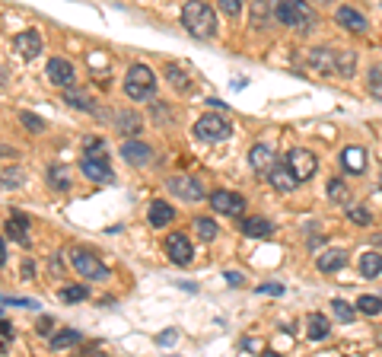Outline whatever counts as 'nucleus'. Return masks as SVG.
<instances>
[{
    "label": "nucleus",
    "instance_id": "obj_37",
    "mask_svg": "<svg viewBox=\"0 0 382 357\" xmlns=\"http://www.w3.org/2000/svg\"><path fill=\"white\" fill-rule=\"evenodd\" d=\"M331 310H335L337 319L344 322H353V316H357V306H351L347 300H331Z\"/></svg>",
    "mask_w": 382,
    "mask_h": 357
},
{
    "label": "nucleus",
    "instance_id": "obj_29",
    "mask_svg": "<svg viewBox=\"0 0 382 357\" xmlns=\"http://www.w3.org/2000/svg\"><path fill=\"white\" fill-rule=\"evenodd\" d=\"M80 338H83V335L77 332V328H64V332L51 335V348H54V351H61V348H74V344H80Z\"/></svg>",
    "mask_w": 382,
    "mask_h": 357
},
{
    "label": "nucleus",
    "instance_id": "obj_33",
    "mask_svg": "<svg viewBox=\"0 0 382 357\" xmlns=\"http://www.w3.org/2000/svg\"><path fill=\"white\" fill-rule=\"evenodd\" d=\"M353 68H357V54L337 51V77H353Z\"/></svg>",
    "mask_w": 382,
    "mask_h": 357
},
{
    "label": "nucleus",
    "instance_id": "obj_40",
    "mask_svg": "<svg viewBox=\"0 0 382 357\" xmlns=\"http://www.w3.org/2000/svg\"><path fill=\"white\" fill-rule=\"evenodd\" d=\"M19 122H23L29 131H42V128H45V122H42L38 115H32V112H19Z\"/></svg>",
    "mask_w": 382,
    "mask_h": 357
},
{
    "label": "nucleus",
    "instance_id": "obj_9",
    "mask_svg": "<svg viewBox=\"0 0 382 357\" xmlns=\"http://www.w3.org/2000/svg\"><path fill=\"white\" fill-rule=\"evenodd\" d=\"M210 207H214L217 214H223V217H242V211H246V198L236 195V191L217 189L214 195H210Z\"/></svg>",
    "mask_w": 382,
    "mask_h": 357
},
{
    "label": "nucleus",
    "instance_id": "obj_18",
    "mask_svg": "<svg viewBox=\"0 0 382 357\" xmlns=\"http://www.w3.org/2000/svg\"><path fill=\"white\" fill-rule=\"evenodd\" d=\"M268 182L274 185L278 191H293L296 185H300V179L293 175V169L287 166V163H278V166H274V169L268 173Z\"/></svg>",
    "mask_w": 382,
    "mask_h": 357
},
{
    "label": "nucleus",
    "instance_id": "obj_22",
    "mask_svg": "<svg viewBox=\"0 0 382 357\" xmlns=\"http://www.w3.org/2000/svg\"><path fill=\"white\" fill-rule=\"evenodd\" d=\"M239 230H242V236H255V239H264V236L274 233V227L264 217H242Z\"/></svg>",
    "mask_w": 382,
    "mask_h": 357
},
{
    "label": "nucleus",
    "instance_id": "obj_39",
    "mask_svg": "<svg viewBox=\"0 0 382 357\" xmlns=\"http://www.w3.org/2000/svg\"><path fill=\"white\" fill-rule=\"evenodd\" d=\"M0 306H29V310H38V300H29V296H0Z\"/></svg>",
    "mask_w": 382,
    "mask_h": 357
},
{
    "label": "nucleus",
    "instance_id": "obj_15",
    "mask_svg": "<svg viewBox=\"0 0 382 357\" xmlns=\"http://www.w3.org/2000/svg\"><path fill=\"white\" fill-rule=\"evenodd\" d=\"M121 160L131 163V166H147L153 160V150L143 141H125L121 144Z\"/></svg>",
    "mask_w": 382,
    "mask_h": 357
},
{
    "label": "nucleus",
    "instance_id": "obj_24",
    "mask_svg": "<svg viewBox=\"0 0 382 357\" xmlns=\"http://www.w3.org/2000/svg\"><path fill=\"white\" fill-rule=\"evenodd\" d=\"M166 80H169L175 90H182V93L195 90V80H191V77H185V70H182L179 64H166Z\"/></svg>",
    "mask_w": 382,
    "mask_h": 357
},
{
    "label": "nucleus",
    "instance_id": "obj_3",
    "mask_svg": "<svg viewBox=\"0 0 382 357\" xmlns=\"http://www.w3.org/2000/svg\"><path fill=\"white\" fill-rule=\"evenodd\" d=\"M274 16H278L284 26L296 29V32H309L315 26V13H312V7H309L306 0H278Z\"/></svg>",
    "mask_w": 382,
    "mask_h": 357
},
{
    "label": "nucleus",
    "instance_id": "obj_1",
    "mask_svg": "<svg viewBox=\"0 0 382 357\" xmlns=\"http://www.w3.org/2000/svg\"><path fill=\"white\" fill-rule=\"evenodd\" d=\"M182 26L195 38H214L217 35V13L204 0H188L182 7Z\"/></svg>",
    "mask_w": 382,
    "mask_h": 357
},
{
    "label": "nucleus",
    "instance_id": "obj_43",
    "mask_svg": "<svg viewBox=\"0 0 382 357\" xmlns=\"http://www.w3.org/2000/svg\"><path fill=\"white\" fill-rule=\"evenodd\" d=\"M258 294H271V296H278V294H284V287H280V284H262V287H258Z\"/></svg>",
    "mask_w": 382,
    "mask_h": 357
},
{
    "label": "nucleus",
    "instance_id": "obj_8",
    "mask_svg": "<svg viewBox=\"0 0 382 357\" xmlns=\"http://www.w3.org/2000/svg\"><path fill=\"white\" fill-rule=\"evenodd\" d=\"M163 249H166V255H169V262H173V265H179V268L191 265V259H195L191 239H188V236H182V233H169V236H166Z\"/></svg>",
    "mask_w": 382,
    "mask_h": 357
},
{
    "label": "nucleus",
    "instance_id": "obj_5",
    "mask_svg": "<svg viewBox=\"0 0 382 357\" xmlns=\"http://www.w3.org/2000/svg\"><path fill=\"white\" fill-rule=\"evenodd\" d=\"M195 134L201 137V141H210V144H217V141H226V137L232 134V125L226 122L223 115L207 112V115H201V118H198Z\"/></svg>",
    "mask_w": 382,
    "mask_h": 357
},
{
    "label": "nucleus",
    "instance_id": "obj_28",
    "mask_svg": "<svg viewBox=\"0 0 382 357\" xmlns=\"http://www.w3.org/2000/svg\"><path fill=\"white\" fill-rule=\"evenodd\" d=\"M195 233L201 236L204 243H214L217 233H220V227H217V221H210V217H195Z\"/></svg>",
    "mask_w": 382,
    "mask_h": 357
},
{
    "label": "nucleus",
    "instance_id": "obj_35",
    "mask_svg": "<svg viewBox=\"0 0 382 357\" xmlns=\"http://www.w3.org/2000/svg\"><path fill=\"white\" fill-rule=\"evenodd\" d=\"M90 296V290L80 287V284H74V287H61V303H80V300H86Z\"/></svg>",
    "mask_w": 382,
    "mask_h": 357
},
{
    "label": "nucleus",
    "instance_id": "obj_20",
    "mask_svg": "<svg viewBox=\"0 0 382 357\" xmlns=\"http://www.w3.org/2000/svg\"><path fill=\"white\" fill-rule=\"evenodd\" d=\"M173 217H175V207L169 201H150V214H147L150 227H166V223H173Z\"/></svg>",
    "mask_w": 382,
    "mask_h": 357
},
{
    "label": "nucleus",
    "instance_id": "obj_19",
    "mask_svg": "<svg viewBox=\"0 0 382 357\" xmlns=\"http://www.w3.org/2000/svg\"><path fill=\"white\" fill-rule=\"evenodd\" d=\"M347 265V252L344 249H325L319 252V271L331 274V271H341Z\"/></svg>",
    "mask_w": 382,
    "mask_h": 357
},
{
    "label": "nucleus",
    "instance_id": "obj_16",
    "mask_svg": "<svg viewBox=\"0 0 382 357\" xmlns=\"http://www.w3.org/2000/svg\"><path fill=\"white\" fill-rule=\"evenodd\" d=\"M7 236L13 239V243H19V246L32 243V239H29V217H26L23 211H13L7 217Z\"/></svg>",
    "mask_w": 382,
    "mask_h": 357
},
{
    "label": "nucleus",
    "instance_id": "obj_42",
    "mask_svg": "<svg viewBox=\"0 0 382 357\" xmlns=\"http://www.w3.org/2000/svg\"><path fill=\"white\" fill-rule=\"evenodd\" d=\"M19 175H23L19 169H7V173H3V179H0V185H7V189H10V185H13V189H16V185H23V179H19Z\"/></svg>",
    "mask_w": 382,
    "mask_h": 357
},
{
    "label": "nucleus",
    "instance_id": "obj_50",
    "mask_svg": "<svg viewBox=\"0 0 382 357\" xmlns=\"http://www.w3.org/2000/svg\"><path fill=\"white\" fill-rule=\"evenodd\" d=\"M3 262H7V246H3V239H0V268H3Z\"/></svg>",
    "mask_w": 382,
    "mask_h": 357
},
{
    "label": "nucleus",
    "instance_id": "obj_47",
    "mask_svg": "<svg viewBox=\"0 0 382 357\" xmlns=\"http://www.w3.org/2000/svg\"><path fill=\"white\" fill-rule=\"evenodd\" d=\"M32 274H35V265H32V262H23V281H32Z\"/></svg>",
    "mask_w": 382,
    "mask_h": 357
},
{
    "label": "nucleus",
    "instance_id": "obj_27",
    "mask_svg": "<svg viewBox=\"0 0 382 357\" xmlns=\"http://www.w3.org/2000/svg\"><path fill=\"white\" fill-rule=\"evenodd\" d=\"M64 99H67V106H74V109H80V112H96V102H93L86 93H77V90H64Z\"/></svg>",
    "mask_w": 382,
    "mask_h": 357
},
{
    "label": "nucleus",
    "instance_id": "obj_13",
    "mask_svg": "<svg viewBox=\"0 0 382 357\" xmlns=\"http://www.w3.org/2000/svg\"><path fill=\"white\" fill-rule=\"evenodd\" d=\"M48 80H51L54 86H61V90H67V86H74V64L64 61V58H51L45 68Z\"/></svg>",
    "mask_w": 382,
    "mask_h": 357
},
{
    "label": "nucleus",
    "instance_id": "obj_2",
    "mask_svg": "<svg viewBox=\"0 0 382 357\" xmlns=\"http://www.w3.org/2000/svg\"><path fill=\"white\" fill-rule=\"evenodd\" d=\"M80 169L83 175L90 179V182H112V166H109V150H105V144L99 141V137H93V141H86V153H83L80 160Z\"/></svg>",
    "mask_w": 382,
    "mask_h": 357
},
{
    "label": "nucleus",
    "instance_id": "obj_11",
    "mask_svg": "<svg viewBox=\"0 0 382 357\" xmlns=\"http://www.w3.org/2000/svg\"><path fill=\"white\" fill-rule=\"evenodd\" d=\"M309 68L325 77H337V51L335 48H312L309 51Z\"/></svg>",
    "mask_w": 382,
    "mask_h": 357
},
{
    "label": "nucleus",
    "instance_id": "obj_14",
    "mask_svg": "<svg viewBox=\"0 0 382 357\" xmlns=\"http://www.w3.org/2000/svg\"><path fill=\"white\" fill-rule=\"evenodd\" d=\"M13 48L19 51V58L32 61V58H38V54H42V35H38L35 29H26V32H19V35L13 38Z\"/></svg>",
    "mask_w": 382,
    "mask_h": 357
},
{
    "label": "nucleus",
    "instance_id": "obj_4",
    "mask_svg": "<svg viewBox=\"0 0 382 357\" xmlns=\"http://www.w3.org/2000/svg\"><path fill=\"white\" fill-rule=\"evenodd\" d=\"M125 93L131 99H137V102L153 99V93H157V74H153L147 64H134V68L125 74Z\"/></svg>",
    "mask_w": 382,
    "mask_h": 357
},
{
    "label": "nucleus",
    "instance_id": "obj_30",
    "mask_svg": "<svg viewBox=\"0 0 382 357\" xmlns=\"http://www.w3.org/2000/svg\"><path fill=\"white\" fill-rule=\"evenodd\" d=\"M48 185H51L54 191H67V189H70L67 169H61V166H48Z\"/></svg>",
    "mask_w": 382,
    "mask_h": 357
},
{
    "label": "nucleus",
    "instance_id": "obj_10",
    "mask_svg": "<svg viewBox=\"0 0 382 357\" xmlns=\"http://www.w3.org/2000/svg\"><path fill=\"white\" fill-rule=\"evenodd\" d=\"M169 191H173L175 198H182V201H201L204 198L201 182L191 179V175H173V179H169Z\"/></svg>",
    "mask_w": 382,
    "mask_h": 357
},
{
    "label": "nucleus",
    "instance_id": "obj_31",
    "mask_svg": "<svg viewBox=\"0 0 382 357\" xmlns=\"http://www.w3.org/2000/svg\"><path fill=\"white\" fill-rule=\"evenodd\" d=\"M367 90H369V96H373V99H379V102H382V61L376 64V68H369Z\"/></svg>",
    "mask_w": 382,
    "mask_h": 357
},
{
    "label": "nucleus",
    "instance_id": "obj_49",
    "mask_svg": "<svg viewBox=\"0 0 382 357\" xmlns=\"http://www.w3.org/2000/svg\"><path fill=\"white\" fill-rule=\"evenodd\" d=\"M51 274H54V278L61 274V255H51Z\"/></svg>",
    "mask_w": 382,
    "mask_h": 357
},
{
    "label": "nucleus",
    "instance_id": "obj_32",
    "mask_svg": "<svg viewBox=\"0 0 382 357\" xmlns=\"http://www.w3.org/2000/svg\"><path fill=\"white\" fill-rule=\"evenodd\" d=\"M264 16H271V3L268 0H255L252 3V26L255 29H264V23H268Z\"/></svg>",
    "mask_w": 382,
    "mask_h": 357
},
{
    "label": "nucleus",
    "instance_id": "obj_36",
    "mask_svg": "<svg viewBox=\"0 0 382 357\" xmlns=\"http://www.w3.org/2000/svg\"><path fill=\"white\" fill-rule=\"evenodd\" d=\"M357 312H363V316H376V312H382V300L379 296H360L357 300Z\"/></svg>",
    "mask_w": 382,
    "mask_h": 357
},
{
    "label": "nucleus",
    "instance_id": "obj_12",
    "mask_svg": "<svg viewBox=\"0 0 382 357\" xmlns=\"http://www.w3.org/2000/svg\"><path fill=\"white\" fill-rule=\"evenodd\" d=\"M248 163H252L255 173H262L264 179H268V173H271L274 166H278L280 160H278V153L271 150L268 144H255L252 150H248Z\"/></svg>",
    "mask_w": 382,
    "mask_h": 357
},
{
    "label": "nucleus",
    "instance_id": "obj_45",
    "mask_svg": "<svg viewBox=\"0 0 382 357\" xmlns=\"http://www.w3.org/2000/svg\"><path fill=\"white\" fill-rule=\"evenodd\" d=\"M226 284H230V287H239V284H242V274L226 271Z\"/></svg>",
    "mask_w": 382,
    "mask_h": 357
},
{
    "label": "nucleus",
    "instance_id": "obj_46",
    "mask_svg": "<svg viewBox=\"0 0 382 357\" xmlns=\"http://www.w3.org/2000/svg\"><path fill=\"white\" fill-rule=\"evenodd\" d=\"M51 326H54V322H51V319H48V316H45V319L38 322V335H51Z\"/></svg>",
    "mask_w": 382,
    "mask_h": 357
},
{
    "label": "nucleus",
    "instance_id": "obj_38",
    "mask_svg": "<svg viewBox=\"0 0 382 357\" xmlns=\"http://www.w3.org/2000/svg\"><path fill=\"white\" fill-rule=\"evenodd\" d=\"M347 217H351L353 223H360V227H369V223H373L369 211H367V207H360V205H351V207H347Z\"/></svg>",
    "mask_w": 382,
    "mask_h": 357
},
{
    "label": "nucleus",
    "instance_id": "obj_48",
    "mask_svg": "<svg viewBox=\"0 0 382 357\" xmlns=\"http://www.w3.org/2000/svg\"><path fill=\"white\" fill-rule=\"evenodd\" d=\"M0 335H3V338H13V326H10V322H0Z\"/></svg>",
    "mask_w": 382,
    "mask_h": 357
},
{
    "label": "nucleus",
    "instance_id": "obj_7",
    "mask_svg": "<svg viewBox=\"0 0 382 357\" xmlns=\"http://www.w3.org/2000/svg\"><path fill=\"white\" fill-rule=\"evenodd\" d=\"M287 166L293 169V175H296L300 182H309L315 175V169H319V157H315L312 150H306V147H293V150L287 153Z\"/></svg>",
    "mask_w": 382,
    "mask_h": 357
},
{
    "label": "nucleus",
    "instance_id": "obj_23",
    "mask_svg": "<svg viewBox=\"0 0 382 357\" xmlns=\"http://www.w3.org/2000/svg\"><path fill=\"white\" fill-rule=\"evenodd\" d=\"M306 326H309V338H312V342H325V338H328V332H331V322L325 319L322 312H312V316H309L306 319Z\"/></svg>",
    "mask_w": 382,
    "mask_h": 357
},
{
    "label": "nucleus",
    "instance_id": "obj_21",
    "mask_svg": "<svg viewBox=\"0 0 382 357\" xmlns=\"http://www.w3.org/2000/svg\"><path fill=\"white\" fill-rule=\"evenodd\" d=\"M341 166L353 175L363 173V169H367V153H363V147H347V150L341 153Z\"/></svg>",
    "mask_w": 382,
    "mask_h": 357
},
{
    "label": "nucleus",
    "instance_id": "obj_41",
    "mask_svg": "<svg viewBox=\"0 0 382 357\" xmlns=\"http://www.w3.org/2000/svg\"><path fill=\"white\" fill-rule=\"evenodd\" d=\"M220 10H223L226 16H239L242 13V0H217Z\"/></svg>",
    "mask_w": 382,
    "mask_h": 357
},
{
    "label": "nucleus",
    "instance_id": "obj_34",
    "mask_svg": "<svg viewBox=\"0 0 382 357\" xmlns=\"http://www.w3.org/2000/svg\"><path fill=\"white\" fill-rule=\"evenodd\" d=\"M328 198L331 201H337V205H344L347 198H351V189L344 185V179H331L328 182Z\"/></svg>",
    "mask_w": 382,
    "mask_h": 357
},
{
    "label": "nucleus",
    "instance_id": "obj_6",
    "mask_svg": "<svg viewBox=\"0 0 382 357\" xmlns=\"http://www.w3.org/2000/svg\"><path fill=\"white\" fill-rule=\"evenodd\" d=\"M70 262H74V268L80 271V278H90V281H105V278H109V268H105L96 252H90V249H74L70 252Z\"/></svg>",
    "mask_w": 382,
    "mask_h": 357
},
{
    "label": "nucleus",
    "instance_id": "obj_17",
    "mask_svg": "<svg viewBox=\"0 0 382 357\" xmlns=\"http://www.w3.org/2000/svg\"><path fill=\"white\" fill-rule=\"evenodd\" d=\"M335 23L341 26V29H347V32H367V19H363V13L360 10H353V7H337V13H335Z\"/></svg>",
    "mask_w": 382,
    "mask_h": 357
},
{
    "label": "nucleus",
    "instance_id": "obj_26",
    "mask_svg": "<svg viewBox=\"0 0 382 357\" xmlns=\"http://www.w3.org/2000/svg\"><path fill=\"white\" fill-rule=\"evenodd\" d=\"M379 271H382L379 252H363V259H360V274H363V278H379Z\"/></svg>",
    "mask_w": 382,
    "mask_h": 357
},
{
    "label": "nucleus",
    "instance_id": "obj_25",
    "mask_svg": "<svg viewBox=\"0 0 382 357\" xmlns=\"http://www.w3.org/2000/svg\"><path fill=\"white\" fill-rule=\"evenodd\" d=\"M115 128H118L121 134L131 137V134H141L143 125H141V118H137L134 112H118V115H115Z\"/></svg>",
    "mask_w": 382,
    "mask_h": 357
},
{
    "label": "nucleus",
    "instance_id": "obj_44",
    "mask_svg": "<svg viewBox=\"0 0 382 357\" xmlns=\"http://www.w3.org/2000/svg\"><path fill=\"white\" fill-rule=\"evenodd\" d=\"M157 344H175V332H163V335H157Z\"/></svg>",
    "mask_w": 382,
    "mask_h": 357
}]
</instances>
